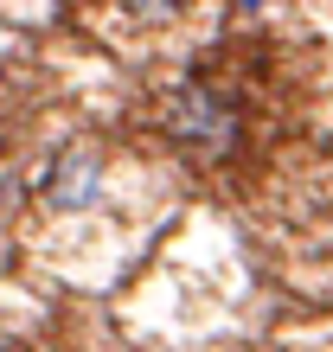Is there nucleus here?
Here are the masks:
<instances>
[{
	"mask_svg": "<svg viewBox=\"0 0 333 352\" xmlns=\"http://www.w3.org/2000/svg\"><path fill=\"white\" fill-rule=\"evenodd\" d=\"M166 129H173L186 148H224V141L237 135V116H231V102H224L218 90H205V84H186L173 102H166Z\"/></svg>",
	"mask_w": 333,
	"mask_h": 352,
	"instance_id": "nucleus-1",
	"label": "nucleus"
},
{
	"mask_svg": "<svg viewBox=\"0 0 333 352\" xmlns=\"http://www.w3.org/2000/svg\"><path fill=\"white\" fill-rule=\"evenodd\" d=\"M39 199L52 205V212H90V205L103 199V154L96 148H65L45 167V186H39Z\"/></svg>",
	"mask_w": 333,
	"mask_h": 352,
	"instance_id": "nucleus-2",
	"label": "nucleus"
},
{
	"mask_svg": "<svg viewBox=\"0 0 333 352\" xmlns=\"http://www.w3.org/2000/svg\"><path fill=\"white\" fill-rule=\"evenodd\" d=\"M129 7H135V19H180L186 0H129Z\"/></svg>",
	"mask_w": 333,
	"mask_h": 352,
	"instance_id": "nucleus-3",
	"label": "nucleus"
}]
</instances>
